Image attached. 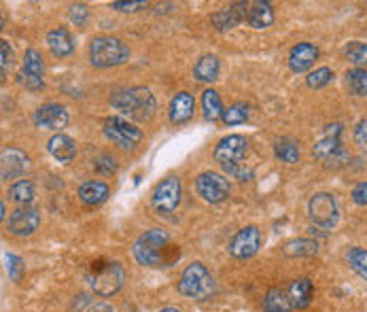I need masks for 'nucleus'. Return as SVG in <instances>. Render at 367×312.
Returning a JSON list of instances; mask_svg holds the SVG:
<instances>
[{
  "instance_id": "obj_1",
  "label": "nucleus",
  "mask_w": 367,
  "mask_h": 312,
  "mask_svg": "<svg viewBox=\"0 0 367 312\" xmlns=\"http://www.w3.org/2000/svg\"><path fill=\"white\" fill-rule=\"evenodd\" d=\"M172 248L174 246L170 244V234L166 229L153 227V229H147L145 234H140L134 240L132 253H134V259L140 265L155 268V265H170L174 261L172 257L166 255Z\"/></svg>"
},
{
  "instance_id": "obj_2",
  "label": "nucleus",
  "mask_w": 367,
  "mask_h": 312,
  "mask_svg": "<svg viewBox=\"0 0 367 312\" xmlns=\"http://www.w3.org/2000/svg\"><path fill=\"white\" fill-rule=\"evenodd\" d=\"M111 107H115L117 111H121L124 115L136 119V121H149L155 113V98L151 94V90L147 88H128L117 92L111 98Z\"/></svg>"
},
{
  "instance_id": "obj_3",
  "label": "nucleus",
  "mask_w": 367,
  "mask_h": 312,
  "mask_svg": "<svg viewBox=\"0 0 367 312\" xmlns=\"http://www.w3.org/2000/svg\"><path fill=\"white\" fill-rule=\"evenodd\" d=\"M88 284L94 293L109 297L115 295L126 282V270L117 261H94L88 270Z\"/></svg>"
},
{
  "instance_id": "obj_4",
  "label": "nucleus",
  "mask_w": 367,
  "mask_h": 312,
  "mask_svg": "<svg viewBox=\"0 0 367 312\" xmlns=\"http://www.w3.org/2000/svg\"><path fill=\"white\" fill-rule=\"evenodd\" d=\"M179 293H183L185 297L198 299V301H204L215 293V278L206 270L204 263L193 261L183 270L181 280H179Z\"/></svg>"
},
{
  "instance_id": "obj_5",
  "label": "nucleus",
  "mask_w": 367,
  "mask_h": 312,
  "mask_svg": "<svg viewBox=\"0 0 367 312\" xmlns=\"http://www.w3.org/2000/svg\"><path fill=\"white\" fill-rule=\"evenodd\" d=\"M130 60V49L115 37H96L90 43V62L98 68L119 66Z\"/></svg>"
},
{
  "instance_id": "obj_6",
  "label": "nucleus",
  "mask_w": 367,
  "mask_h": 312,
  "mask_svg": "<svg viewBox=\"0 0 367 312\" xmlns=\"http://www.w3.org/2000/svg\"><path fill=\"white\" fill-rule=\"evenodd\" d=\"M342 124H331L327 126L323 138L314 145L312 153L316 160L329 164V166H342L350 160V155L342 147Z\"/></svg>"
},
{
  "instance_id": "obj_7",
  "label": "nucleus",
  "mask_w": 367,
  "mask_h": 312,
  "mask_svg": "<svg viewBox=\"0 0 367 312\" xmlns=\"http://www.w3.org/2000/svg\"><path fill=\"white\" fill-rule=\"evenodd\" d=\"M308 217L320 229H333L339 221V208L331 193H316L308 202Z\"/></svg>"
},
{
  "instance_id": "obj_8",
  "label": "nucleus",
  "mask_w": 367,
  "mask_h": 312,
  "mask_svg": "<svg viewBox=\"0 0 367 312\" xmlns=\"http://www.w3.org/2000/svg\"><path fill=\"white\" fill-rule=\"evenodd\" d=\"M104 136L121 149H134L143 140V130L124 117H109L102 128Z\"/></svg>"
},
{
  "instance_id": "obj_9",
  "label": "nucleus",
  "mask_w": 367,
  "mask_h": 312,
  "mask_svg": "<svg viewBox=\"0 0 367 312\" xmlns=\"http://www.w3.org/2000/svg\"><path fill=\"white\" fill-rule=\"evenodd\" d=\"M151 204L157 215H170L181 204V179L179 176H166L160 181L153 189Z\"/></svg>"
},
{
  "instance_id": "obj_10",
  "label": "nucleus",
  "mask_w": 367,
  "mask_h": 312,
  "mask_svg": "<svg viewBox=\"0 0 367 312\" xmlns=\"http://www.w3.org/2000/svg\"><path fill=\"white\" fill-rule=\"evenodd\" d=\"M195 189L206 202H212V204H219V202L227 200L229 193H231L229 181L223 174H217V172H202L195 179Z\"/></svg>"
},
{
  "instance_id": "obj_11",
  "label": "nucleus",
  "mask_w": 367,
  "mask_h": 312,
  "mask_svg": "<svg viewBox=\"0 0 367 312\" xmlns=\"http://www.w3.org/2000/svg\"><path fill=\"white\" fill-rule=\"evenodd\" d=\"M246 151H248L246 138L240 136V134H231V136H225V138L219 140V145L215 147L212 157L223 168V166H231V164H244L242 160H244Z\"/></svg>"
},
{
  "instance_id": "obj_12",
  "label": "nucleus",
  "mask_w": 367,
  "mask_h": 312,
  "mask_svg": "<svg viewBox=\"0 0 367 312\" xmlns=\"http://www.w3.org/2000/svg\"><path fill=\"white\" fill-rule=\"evenodd\" d=\"M7 229L13 234V236H30L39 229L41 225V212L37 208H30V206H22L18 210L11 212V217L5 221Z\"/></svg>"
},
{
  "instance_id": "obj_13",
  "label": "nucleus",
  "mask_w": 367,
  "mask_h": 312,
  "mask_svg": "<svg viewBox=\"0 0 367 312\" xmlns=\"http://www.w3.org/2000/svg\"><path fill=\"white\" fill-rule=\"evenodd\" d=\"M261 246V232L255 225L242 227L229 242V253L236 259H248L253 257Z\"/></svg>"
},
{
  "instance_id": "obj_14",
  "label": "nucleus",
  "mask_w": 367,
  "mask_h": 312,
  "mask_svg": "<svg viewBox=\"0 0 367 312\" xmlns=\"http://www.w3.org/2000/svg\"><path fill=\"white\" fill-rule=\"evenodd\" d=\"M43 71H45V66H43L41 54H39L37 49H28V52L24 54L22 83H24L28 90H32V92L43 90V88H45V83H43Z\"/></svg>"
},
{
  "instance_id": "obj_15",
  "label": "nucleus",
  "mask_w": 367,
  "mask_h": 312,
  "mask_svg": "<svg viewBox=\"0 0 367 312\" xmlns=\"http://www.w3.org/2000/svg\"><path fill=\"white\" fill-rule=\"evenodd\" d=\"M32 119L43 130H62L68 124V111L62 104H45L35 111Z\"/></svg>"
},
{
  "instance_id": "obj_16",
  "label": "nucleus",
  "mask_w": 367,
  "mask_h": 312,
  "mask_svg": "<svg viewBox=\"0 0 367 312\" xmlns=\"http://www.w3.org/2000/svg\"><path fill=\"white\" fill-rule=\"evenodd\" d=\"M246 11H248V3H236L227 9L217 11L210 18V22L219 32H225V30H231V28L240 26L246 20Z\"/></svg>"
},
{
  "instance_id": "obj_17",
  "label": "nucleus",
  "mask_w": 367,
  "mask_h": 312,
  "mask_svg": "<svg viewBox=\"0 0 367 312\" xmlns=\"http://www.w3.org/2000/svg\"><path fill=\"white\" fill-rule=\"evenodd\" d=\"M318 58V47L312 43H297L289 54V68L293 73H306Z\"/></svg>"
},
{
  "instance_id": "obj_18",
  "label": "nucleus",
  "mask_w": 367,
  "mask_h": 312,
  "mask_svg": "<svg viewBox=\"0 0 367 312\" xmlns=\"http://www.w3.org/2000/svg\"><path fill=\"white\" fill-rule=\"evenodd\" d=\"M47 151H49L58 162L68 164V162H73V160L77 157V143H75L71 136H66V134H56V136L49 138Z\"/></svg>"
},
{
  "instance_id": "obj_19",
  "label": "nucleus",
  "mask_w": 367,
  "mask_h": 312,
  "mask_svg": "<svg viewBox=\"0 0 367 312\" xmlns=\"http://www.w3.org/2000/svg\"><path fill=\"white\" fill-rule=\"evenodd\" d=\"M0 166H3V179L9 181L24 174L28 168V157L18 149H3V164Z\"/></svg>"
},
{
  "instance_id": "obj_20",
  "label": "nucleus",
  "mask_w": 367,
  "mask_h": 312,
  "mask_svg": "<svg viewBox=\"0 0 367 312\" xmlns=\"http://www.w3.org/2000/svg\"><path fill=\"white\" fill-rule=\"evenodd\" d=\"M246 22L261 30V28H270L274 24V11L270 3H263V0H257V3H248V11H246Z\"/></svg>"
},
{
  "instance_id": "obj_21",
  "label": "nucleus",
  "mask_w": 367,
  "mask_h": 312,
  "mask_svg": "<svg viewBox=\"0 0 367 312\" xmlns=\"http://www.w3.org/2000/svg\"><path fill=\"white\" fill-rule=\"evenodd\" d=\"M47 47L56 58H66L75 52V41L66 28H56L47 35Z\"/></svg>"
},
{
  "instance_id": "obj_22",
  "label": "nucleus",
  "mask_w": 367,
  "mask_h": 312,
  "mask_svg": "<svg viewBox=\"0 0 367 312\" xmlns=\"http://www.w3.org/2000/svg\"><path fill=\"white\" fill-rule=\"evenodd\" d=\"M193 107H195V100L191 94L187 92H179L172 102H170V121L172 124H185L191 119L193 115Z\"/></svg>"
},
{
  "instance_id": "obj_23",
  "label": "nucleus",
  "mask_w": 367,
  "mask_h": 312,
  "mask_svg": "<svg viewBox=\"0 0 367 312\" xmlns=\"http://www.w3.org/2000/svg\"><path fill=\"white\" fill-rule=\"evenodd\" d=\"M312 291H314V287H312V280L310 278H297L287 289V293H289V297L293 301V308H297V310H303V308L310 306Z\"/></svg>"
},
{
  "instance_id": "obj_24",
  "label": "nucleus",
  "mask_w": 367,
  "mask_h": 312,
  "mask_svg": "<svg viewBox=\"0 0 367 312\" xmlns=\"http://www.w3.org/2000/svg\"><path fill=\"white\" fill-rule=\"evenodd\" d=\"M263 310L265 312H293V301L289 297V293L284 289H270L263 297Z\"/></svg>"
},
{
  "instance_id": "obj_25",
  "label": "nucleus",
  "mask_w": 367,
  "mask_h": 312,
  "mask_svg": "<svg viewBox=\"0 0 367 312\" xmlns=\"http://www.w3.org/2000/svg\"><path fill=\"white\" fill-rule=\"evenodd\" d=\"M109 185L102 183V181H88L81 185L79 189V198L81 202L90 204V206H96V204H102L107 198H109Z\"/></svg>"
},
{
  "instance_id": "obj_26",
  "label": "nucleus",
  "mask_w": 367,
  "mask_h": 312,
  "mask_svg": "<svg viewBox=\"0 0 367 312\" xmlns=\"http://www.w3.org/2000/svg\"><path fill=\"white\" fill-rule=\"evenodd\" d=\"M219 68H221L219 58L208 54V56H202V58L198 60V64H195V68H193V77H195L198 81H202V83H212V81L219 77Z\"/></svg>"
},
{
  "instance_id": "obj_27",
  "label": "nucleus",
  "mask_w": 367,
  "mask_h": 312,
  "mask_svg": "<svg viewBox=\"0 0 367 312\" xmlns=\"http://www.w3.org/2000/svg\"><path fill=\"white\" fill-rule=\"evenodd\" d=\"M282 251L287 257H310V255H316L318 242L310 238H297V240H289L282 246Z\"/></svg>"
},
{
  "instance_id": "obj_28",
  "label": "nucleus",
  "mask_w": 367,
  "mask_h": 312,
  "mask_svg": "<svg viewBox=\"0 0 367 312\" xmlns=\"http://www.w3.org/2000/svg\"><path fill=\"white\" fill-rule=\"evenodd\" d=\"M202 111H204V117L208 121H217L223 117V102L215 90H206L202 94Z\"/></svg>"
},
{
  "instance_id": "obj_29",
  "label": "nucleus",
  "mask_w": 367,
  "mask_h": 312,
  "mask_svg": "<svg viewBox=\"0 0 367 312\" xmlns=\"http://www.w3.org/2000/svg\"><path fill=\"white\" fill-rule=\"evenodd\" d=\"M274 153L284 164H297L299 162V145L293 138H280V140H276Z\"/></svg>"
},
{
  "instance_id": "obj_30",
  "label": "nucleus",
  "mask_w": 367,
  "mask_h": 312,
  "mask_svg": "<svg viewBox=\"0 0 367 312\" xmlns=\"http://www.w3.org/2000/svg\"><path fill=\"white\" fill-rule=\"evenodd\" d=\"M248 115H251L248 104H244V102H236V104H231L229 109L223 111L221 121H223L225 126H240V124H246Z\"/></svg>"
},
{
  "instance_id": "obj_31",
  "label": "nucleus",
  "mask_w": 367,
  "mask_h": 312,
  "mask_svg": "<svg viewBox=\"0 0 367 312\" xmlns=\"http://www.w3.org/2000/svg\"><path fill=\"white\" fill-rule=\"evenodd\" d=\"M346 83L354 96H367V71L365 68H350L346 73Z\"/></svg>"
},
{
  "instance_id": "obj_32",
  "label": "nucleus",
  "mask_w": 367,
  "mask_h": 312,
  "mask_svg": "<svg viewBox=\"0 0 367 312\" xmlns=\"http://www.w3.org/2000/svg\"><path fill=\"white\" fill-rule=\"evenodd\" d=\"M346 261L361 278L367 280V251L365 248H359V246L348 248L346 251Z\"/></svg>"
},
{
  "instance_id": "obj_33",
  "label": "nucleus",
  "mask_w": 367,
  "mask_h": 312,
  "mask_svg": "<svg viewBox=\"0 0 367 312\" xmlns=\"http://www.w3.org/2000/svg\"><path fill=\"white\" fill-rule=\"evenodd\" d=\"M9 196H11V200L18 202V204H28V202H32V198H35V185H32L30 181H26V179H22V181H18V183L11 185Z\"/></svg>"
},
{
  "instance_id": "obj_34",
  "label": "nucleus",
  "mask_w": 367,
  "mask_h": 312,
  "mask_svg": "<svg viewBox=\"0 0 367 312\" xmlns=\"http://www.w3.org/2000/svg\"><path fill=\"white\" fill-rule=\"evenodd\" d=\"M346 58L356 64V68H361L363 64H367V43H361V41H352L348 43V47L344 49Z\"/></svg>"
},
{
  "instance_id": "obj_35",
  "label": "nucleus",
  "mask_w": 367,
  "mask_h": 312,
  "mask_svg": "<svg viewBox=\"0 0 367 312\" xmlns=\"http://www.w3.org/2000/svg\"><path fill=\"white\" fill-rule=\"evenodd\" d=\"M331 81H333V71L327 68V66L316 68V71H312V73L306 77V83H308V88H312V90H320V88L329 85Z\"/></svg>"
},
{
  "instance_id": "obj_36",
  "label": "nucleus",
  "mask_w": 367,
  "mask_h": 312,
  "mask_svg": "<svg viewBox=\"0 0 367 312\" xmlns=\"http://www.w3.org/2000/svg\"><path fill=\"white\" fill-rule=\"evenodd\" d=\"M7 270H9V276H11V280L20 282V280H22V276H24V270H26V265H24L22 257H18V255L9 253V255H7Z\"/></svg>"
},
{
  "instance_id": "obj_37",
  "label": "nucleus",
  "mask_w": 367,
  "mask_h": 312,
  "mask_svg": "<svg viewBox=\"0 0 367 312\" xmlns=\"http://www.w3.org/2000/svg\"><path fill=\"white\" fill-rule=\"evenodd\" d=\"M223 170L238 181H251L253 179V168L246 164H231V166H223Z\"/></svg>"
},
{
  "instance_id": "obj_38",
  "label": "nucleus",
  "mask_w": 367,
  "mask_h": 312,
  "mask_svg": "<svg viewBox=\"0 0 367 312\" xmlns=\"http://www.w3.org/2000/svg\"><path fill=\"white\" fill-rule=\"evenodd\" d=\"M68 16H71L73 24L85 26V24H88V18H90V9H88L85 5H73L71 11H68Z\"/></svg>"
},
{
  "instance_id": "obj_39",
  "label": "nucleus",
  "mask_w": 367,
  "mask_h": 312,
  "mask_svg": "<svg viewBox=\"0 0 367 312\" xmlns=\"http://www.w3.org/2000/svg\"><path fill=\"white\" fill-rule=\"evenodd\" d=\"M354 143H356V147L363 153H367V119H361L356 124V128H354Z\"/></svg>"
},
{
  "instance_id": "obj_40",
  "label": "nucleus",
  "mask_w": 367,
  "mask_h": 312,
  "mask_svg": "<svg viewBox=\"0 0 367 312\" xmlns=\"http://www.w3.org/2000/svg\"><path fill=\"white\" fill-rule=\"evenodd\" d=\"M0 54H3L0 66H3V79H5L7 73H9V68H11V64H13V52H11V47H9L7 41H0Z\"/></svg>"
},
{
  "instance_id": "obj_41",
  "label": "nucleus",
  "mask_w": 367,
  "mask_h": 312,
  "mask_svg": "<svg viewBox=\"0 0 367 312\" xmlns=\"http://www.w3.org/2000/svg\"><path fill=\"white\" fill-rule=\"evenodd\" d=\"M111 7L117 11H124V13H134V11H140L147 7V0H138V3H113Z\"/></svg>"
},
{
  "instance_id": "obj_42",
  "label": "nucleus",
  "mask_w": 367,
  "mask_h": 312,
  "mask_svg": "<svg viewBox=\"0 0 367 312\" xmlns=\"http://www.w3.org/2000/svg\"><path fill=\"white\" fill-rule=\"evenodd\" d=\"M352 202L359 204V206H367V181L365 183H359L352 189Z\"/></svg>"
},
{
  "instance_id": "obj_43",
  "label": "nucleus",
  "mask_w": 367,
  "mask_h": 312,
  "mask_svg": "<svg viewBox=\"0 0 367 312\" xmlns=\"http://www.w3.org/2000/svg\"><path fill=\"white\" fill-rule=\"evenodd\" d=\"M96 168H98V172H102V174H111V172H115V170H117V164H115V160H113V157L102 155V157H100V162H96Z\"/></svg>"
},
{
  "instance_id": "obj_44",
  "label": "nucleus",
  "mask_w": 367,
  "mask_h": 312,
  "mask_svg": "<svg viewBox=\"0 0 367 312\" xmlns=\"http://www.w3.org/2000/svg\"><path fill=\"white\" fill-rule=\"evenodd\" d=\"M85 312H115L111 304L107 301H96V304H90V308Z\"/></svg>"
},
{
  "instance_id": "obj_45",
  "label": "nucleus",
  "mask_w": 367,
  "mask_h": 312,
  "mask_svg": "<svg viewBox=\"0 0 367 312\" xmlns=\"http://www.w3.org/2000/svg\"><path fill=\"white\" fill-rule=\"evenodd\" d=\"M157 312H181L179 308H162V310H157Z\"/></svg>"
},
{
  "instance_id": "obj_46",
  "label": "nucleus",
  "mask_w": 367,
  "mask_h": 312,
  "mask_svg": "<svg viewBox=\"0 0 367 312\" xmlns=\"http://www.w3.org/2000/svg\"><path fill=\"white\" fill-rule=\"evenodd\" d=\"M124 312H138V310H134V308H124Z\"/></svg>"
}]
</instances>
